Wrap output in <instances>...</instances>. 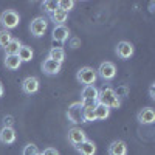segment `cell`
<instances>
[{"label":"cell","instance_id":"cell-19","mask_svg":"<svg viewBox=\"0 0 155 155\" xmlns=\"http://www.w3.org/2000/svg\"><path fill=\"white\" fill-rule=\"evenodd\" d=\"M22 65V61L19 59L17 54H9L5 58V67L9 70H19V67Z\"/></svg>","mask_w":155,"mask_h":155},{"label":"cell","instance_id":"cell-21","mask_svg":"<svg viewBox=\"0 0 155 155\" xmlns=\"http://www.w3.org/2000/svg\"><path fill=\"white\" fill-rule=\"evenodd\" d=\"M109 115H110V109L98 102L96 107H95V116H96V120H107Z\"/></svg>","mask_w":155,"mask_h":155},{"label":"cell","instance_id":"cell-2","mask_svg":"<svg viewBox=\"0 0 155 155\" xmlns=\"http://www.w3.org/2000/svg\"><path fill=\"white\" fill-rule=\"evenodd\" d=\"M20 22V17L16 11H12V9H6L3 11L2 14H0V23H2V27L3 30H12V28H16L17 25Z\"/></svg>","mask_w":155,"mask_h":155},{"label":"cell","instance_id":"cell-14","mask_svg":"<svg viewBox=\"0 0 155 155\" xmlns=\"http://www.w3.org/2000/svg\"><path fill=\"white\" fill-rule=\"evenodd\" d=\"M76 150L79 152L81 155H95L96 144L93 143V141H90V140H85V141H82L81 144L76 146Z\"/></svg>","mask_w":155,"mask_h":155},{"label":"cell","instance_id":"cell-7","mask_svg":"<svg viewBox=\"0 0 155 155\" xmlns=\"http://www.w3.org/2000/svg\"><path fill=\"white\" fill-rule=\"evenodd\" d=\"M22 90L27 95H33L39 90V79L36 76H28L22 81Z\"/></svg>","mask_w":155,"mask_h":155},{"label":"cell","instance_id":"cell-30","mask_svg":"<svg viewBox=\"0 0 155 155\" xmlns=\"http://www.w3.org/2000/svg\"><path fill=\"white\" fill-rule=\"evenodd\" d=\"M149 93H150V98L153 99V98H155V85H153V84H152L150 88H149Z\"/></svg>","mask_w":155,"mask_h":155},{"label":"cell","instance_id":"cell-28","mask_svg":"<svg viewBox=\"0 0 155 155\" xmlns=\"http://www.w3.org/2000/svg\"><path fill=\"white\" fill-rule=\"evenodd\" d=\"M12 124H14V118H12L11 115L5 116L3 118V127H12Z\"/></svg>","mask_w":155,"mask_h":155},{"label":"cell","instance_id":"cell-20","mask_svg":"<svg viewBox=\"0 0 155 155\" xmlns=\"http://www.w3.org/2000/svg\"><path fill=\"white\" fill-rule=\"evenodd\" d=\"M17 56H19V59H20L22 62H30V61L33 59L34 53H33V50H31L30 47L22 45L20 50H19V53H17Z\"/></svg>","mask_w":155,"mask_h":155},{"label":"cell","instance_id":"cell-6","mask_svg":"<svg viewBox=\"0 0 155 155\" xmlns=\"http://www.w3.org/2000/svg\"><path fill=\"white\" fill-rule=\"evenodd\" d=\"M67 118L68 121H71L73 124H79L82 123V104L81 102H74L71 104L67 110Z\"/></svg>","mask_w":155,"mask_h":155},{"label":"cell","instance_id":"cell-31","mask_svg":"<svg viewBox=\"0 0 155 155\" xmlns=\"http://www.w3.org/2000/svg\"><path fill=\"white\" fill-rule=\"evenodd\" d=\"M78 45H79V39H73L71 41V48H76Z\"/></svg>","mask_w":155,"mask_h":155},{"label":"cell","instance_id":"cell-13","mask_svg":"<svg viewBox=\"0 0 155 155\" xmlns=\"http://www.w3.org/2000/svg\"><path fill=\"white\" fill-rule=\"evenodd\" d=\"M16 141V132L12 127H2L0 130V143L2 144H12Z\"/></svg>","mask_w":155,"mask_h":155},{"label":"cell","instance_id":"cell-23","mask_svg":"<svg viewBox=\"0 0 155 155\" xmlns=\"http://www.w3.org/2000/svg\"><path fill=\"white\" fill-rule=\"evenodd\" d=\"M42 8L47 14L51 16L58 9V2H54V0H45V2H42Z\"/></svg>","mask_w":155,"mask_h":155},{"label":"cell","instance_id":"cell-27","mask_svg":"<svg viewBox=\"0 0 155 155\" xmlns=\"http://www.w3.org/2000/svg\"><path fill=\"white\" fill-rule=\"evenodd\" d=\"M127 92H129V90H127V87L126 85H121V87H118V88H116L115 90V95H116V98H126L127 96Z\"/></svg>","mask_w":155,"mask_h":155},{"label":"cell","instance_id":"cell-25","mask_svg":"<svg viewBox=\"0 0 155 155\" xmlns=\"http://www.w3.org/2000/svg\"><path fill=\"white\" fill-rule=\"evenodd\" d=\"M73 6H74V2H73V0H61V2H58V8L62 9V11H65V12L71 11Z\"/></svg>","mask_w":155,"mask_h":155},{"label":"cell","instance_id":"cell-22","mask_svg":"<svg viewBox=\"0 0 155 155\" xmlns=\"http://www.w3.org/2000/svg\"><path fill=\"white\" fill-rule=\"evenodd\" d=\"M22 44L19 42V39H11V42L5 47V51H6V56L9 54H17L19 50H20Z\"/></svg>","mask_w":155,"mask_h":155},{"label":"cell","instance_id":"cell-29","mask_svg":"<svg viewBox=\"0 0 155 155\" xmlns=\"http://www.w3.org/2000/svg\"><path fill=\"white\" fill-rule=\"evenodd\" d=\"M42 155H59V152H58L54 147H47V149L42 152Z\"/></svg>","mask_w":155,"mask_h":155},{"label":"cell","instance_id":"cell-12","mask_svg":"<svg viewBox=\"0 0 155 155\" xmlns=\"http://www.w3.org/2000/svg\"><path fill=\"white\" fill-rule=\"evenodd\" d=\"M68 36H70V31H68V28L65 27V25H56L53 33H51L53 41L54 42H61V44L65 42L67 39H68Z\"/></svg>","mask_w":155,"mask_h":155},{"label":"cell","instance_id":"cell-18","mask_svg":"<svg viewBox=\"0 0 155 155\" xmlns=\"http://www.w3.org/2000/svg\"><path fill=\"white\" fill-rule=\"evenodd\" d=\"M50 17H51V22L54 23V27H56V25H64V22H67L68 12H65V11H62V9L58 8Z\"/></svg>","mask_w":155,"mask_h":155},{"label":"cell","instance_id":"cell-8","mask_svg":"<svg viewBox=\"0 0 155 155\" xmlns=\"http://www.w3.org/2000/svg\"><path fill=\"white\" fill-rule=\"evenodd\" d=\"M85 140H87V135H85V132L82 130V129L73 127V129H70V130H68V141L74 147L78 144H81L82 141H85Z\"/></svg>","mask_w":155,"mask_h":155},{"label":"cell","instance_id":"cell-10","mask_svg":"<svg viewBox=\"0 0 155 155\" xmlns=\"http://www.w3.org/2000/svg\"><path fill=\"white\" fill-rule=\"evenodd\" d=\"M137 120H138V123H141V124H153V121H155V112H153V109L152 107H146V109H141L140 112H138V115H137Z\"/></svg>","mask_w":155,"mask_h":155},{"label":"cell","instance_id":"cell-15","mask_svg":"<svg viewBox=\"0 0 155 155\" xmlns=\"http://www.w3.org/2000/svg\"><path fill=\"white\" fill-rule=\"evenodd\" d=\"M109 155H127V146L124 141L116 140L109 146Z\"/></svg>","mask_w":155,"mask_h":155},{"label":"cell","instance_id":"cell-33","mask_svg":"<svg viewBox=\"0 0 155 155\" xmlns=\"http://www.w3.org/2000/svg\"><path fill=\"white\" fill-rule=\"evenodd\" d=\"M37 155H42V153H41V152H39V153H37Z\"/></svg>","mask_w":155,"mask_h":155},{"label":"cell","instance_id":"cell-1","mask_svg":"<svg viewBox=\"0 0 155 155\" xmlns=\"http://www.w3.org/2000/svg\"><path fill=\"white\" fill-rule=\"evenodd\" d=\"M98 102L102 104V106H106V107H109V109H118L120 104H121V101L115 95V90L109 85L98 90Z\"/></svg>","mask_w":155,"mask_h":155},{"label":"cell","instance_id":"cell-26","mask_svg":"<svg viewBox=\"0 0 155 155\" xmlns=\"http://www.w3.org/2000/svg\"><path fill=\"white\" fill-rule=\"evenodd\" d=\"M39 153V149H37V146L36 144H27L23 147V150H22V155H37Z\"/></svg>","mask_w":155,"mask_h":155},{"label":"cell","instance_id":"cell-24","mask_svg":"<svg viewBox=\"0 0 155 155\" xmlns=\"http://www.w3.org/2000/svg\"><path fill=\"white\" fill-rule=\"evenodd\" d=\"M11 33L9 31H6V30H2V31H0V47H6L9 42H11Z\"/></svg>","mask_w":155,"mask_h":155},{"label":"cell","instance_id":"cell-4","mask_svg":"<svg viewBox=\"0 0 155 155\" xmlns=\"http://www.w3.org/2000/svg\"><path fill=\"white\" fill-rule=\"evenodd\" d=\"M96 74L101 78V79H104V81H112L115 74H116V67H115V64L112 62H102L99 68L96 70Z\"/></svg>","mask_w":155,"mask_h":155},{"label":"cell","instance_id":"cell-5","mask_svg":"<svg viewBox=\"0 0 155 155\" xmlns=\"http://www.w3.org/2000/svg\"><path fill=\"white\" fill-rule=\"evenodd\" d=\"M47 27H48L47 19H44V17H36V19L31 22V25H30V31H31V34H33L34 37H41V36H44V33L47 31Z\"/></svg>","mask_w":155,"mask_h":155},{"label":"cell","instance_id":"cell-11","mask_svg":"<svg viewBox=\"0 0 155 155\" xmlns=\"http://www.w3.org/2000/svg\"><path fill=\"white\" fill-rule=\"evenodd\" d=\"M116 54H118V58H121V59H129L132 54H134V45L130 44V42H126V41H123V42H120L118 45H116Z\"/></svg>","mask_w":155,"mask_h":155},{"label":"cell","instance_id":"cell-32","mask_svg":"<svg viewBox=\"0 0 155 155\" xmlns=\"http://www.w3.org/2000/svg\"><path fill=\"white\" fill-rule=\"evenodd\" d=\"M3 96V85H2V82H0V98Z\"/></svg>","mask_w":155,"mask_h":155},{"label":"cell","instance_id":"cell-16","mask_svg":"<svg viewBox=\"0 0 155 155\" xmlns=\"http://www.w3.org/2000/svg\"><path fill=\"white\" fill-rule=\"evenodd\" d=\"M81 96V101H98V88L95 85H84Z\"/></svg>","mask_w":155,"mask_h":155},{"label":"cell","instance_id":"cell-3","mask_svg":"<svg viewBox=\"0 0 155 155\" xmlns=\"http://www.w3.org/2000/svg\"><path fill=\"white\" fill-rule=\"evenodd\" d=\"M96 70H93L92 67H82L79 71L76 73V79L79 84L82 85H93L95 81H96Z\"/></svg>","mask_w":155,"mask_h":155},{"label":"cell","instance_id":"cell-9","mask_svg":"<svg viewBox=\"0 0 155 155\" xmlns=\"http://www.w3.org/2000/svg\"><path fill=\"white\" fill-rule=\"evenodd\" d=\"M61 67H62V64H59V62H56V61H51V59H48V58L42 62V65H41L42 71H44L45 74H48V76L58 74V73L61 71Z\"/></svg>","mask_w":155,"mask_h":155},{"label":"cell","instance_id":"cell-17","mask_svg":"<svg viewBox=\"0 0 155 155\" xmlns=\"http://www.w3.org/2000/svg\"><path fill=\"white\" fill-rule=\"evenodd\" d=\"M48 59L62 64L64 59H65V51H64V48H61V47H53L48 51Z\"/></svg>","mask_w":155,"mask_h":155}]
</instances>
